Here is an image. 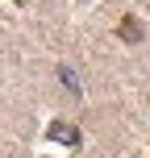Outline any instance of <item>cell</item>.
<instances>
[{
    "label": "cell",
    "mask_w": 150,
    "mask_h": 158,
    "mask_svg": "<svg viewBox=\"0 0 150 158\" xmlns=\"http://www.w3.org/2000/svg\"><path fill=\"white\" fill-rule=\"evenodd\" d=\"M50 142H58V146H79V129L54 121V125H50Z\"/></svg>",
    "instance_id": "6da1fadb"
},
{
    "label": "cell",
    "mask_w": 150,
    "mask_h": 158,
    "mask_svg": "<svg viewBox=\"0 0 150 158\" xmlns=\"http://www.w3.org/2000/svg\"><path fill=\"white\" fill-rule=\"evenodd\" d=\"M121 33H125V42H142V25H138L134 17H125V21H121Z\"/></svg>",
    "instance_id": "7a4b0ae2"
},
{
    "label": "cell",
    "mask_w": 150,
    "mask_h": 158,
    "mask_svg": "<svg viewBox=\"0 0 150 158\" xmlns=\"http://www.w3.org/2000/svg\"><path fill=\"white\" fill-rule=\"evenodd\" d=\"M58 79H63L71 92H79V79H75V71H71V67H58Z\"/></svg>",
    "instance_id": "3957f363"
}]
</instances>
